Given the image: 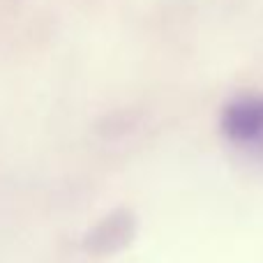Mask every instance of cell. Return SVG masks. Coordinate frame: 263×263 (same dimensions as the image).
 <instances>
[{
  "instance_id": "cell-1",
  "label": "cell",
  "mask_w": 263,
  "mask_h": 263,
  "mask_svg": "<svg viewBox=\"0 0 263 263\" xmlns=\"http://www.w3.org/2000/svg\"><path fill=\"white\" fill-rule=\"evenodd\" d=\"M222 132L240 145L263 143V97L236 100L222 114Z\"/></svg>"
},
{
  "instance_id": "cell-2",
  "label": "cell",
  "mask_w": 263,
  "mask_h": 263,
  "mask_svg": "<svg viewBox=\"0 0 263 263\" xmlns=\"http://www.w3.org/2000/svg\"><path fill=\"white\" fill-rule=\"evenodd\" d=\"M134 233V219L127 210H116L104 217L86 238V250L90 254H114L120 252L132 240Z\"/></svg>"
}]
</instances>
